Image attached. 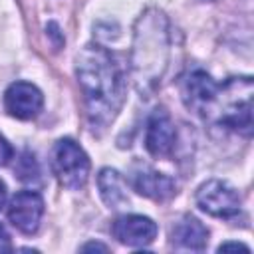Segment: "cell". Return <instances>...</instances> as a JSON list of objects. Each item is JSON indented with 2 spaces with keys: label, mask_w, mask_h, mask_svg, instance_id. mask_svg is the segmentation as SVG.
Wrapping results in <instances>:
<instances>
[{
  "label": "cell",
  "mask_w": 254,
  "mask_h": 254,
  "mask_svg": "<svg viewBox=\"0 0 254 254\" xmlns=\"http://www.w3.org/2000/svg\"><path fill=\"white\" fill-rule=\"evenodd\" d=\"M75 73L91 125L105 127L119 113L125 99L121 65L103 46L87 44L77 54Z\"/></svg>",
  "instance_id": "cell-1"
},
{
  "label": "cell",
  "mask_w": 254,
  "mask_h": 254,
  "mask_svg": "<svg viewBox=\"0 0 254 254\" xmlns=\"http://www.w3.org/2000/svg\"><path fill=\"white\" fill-rule=\"evenodd\" d=\"M169 56V32L167 18L149 10L139 18L135 26V42H133V73L141 87H151L161 81V75L167 67Z\"/></svg>",
  "instance_id": "cell-2"
},
{
  "label": "cell",
  "mask_w": 254,
  "mask_h": 254,
  "mask_svg": "<svg viewBox=\"0 0 254 254\" xmlns=\"http://www.w3.org/2000/svg\"><path fill=\"white\" fill-rule=\"evenodd\" d=\"M216 115L218 123L244 133H252V79L230 77L224 85H218V93L208 117Z\"/></svg>",
  "instance_id": "cell-3"
},
{
  "label": "cell",
  "mask_w": 254,
  "mask_h": 254,
  "mask_svg": "<svg viewBox=\"0 0 254 254\" xmlns=\"http://www.w3.org/2000/svg\"><path fill=\"white\" fill-rule=\"evenodd\" d=\"M89 157L73 139H60L52 149V171L62 187L79 190L89 177Z\"/></svg>",
  "instance_id": "cell-4"
},
{
  "label": "cell",
  "mask_w": 254,
  "mask_h": 254,
  "mask_svg": "<svg viewBox=\"0 0 254 254\" xmlns=\"http://www.w3.org/2000/svg\"><path fill=\"white\" fill-rule=\"evenodd\" d=\"M196 204L202 212L216 218H232L240 210V194L226 181H206L196 190Z\"/></svg>",
  "instance_id": "cell-5"
},
{
  "label": "cell",
  "mask_w": 254,
  "mask_h": 254,
  "mask_svg": "<svg viewBox=\"0 0 254 254\" xmlns=\"http://www.w3.org/2000/svg\"><path fill=\"white\" fill-rule=\"evenodd\" d=\"M216 93H218V83H214L212 77L202 69L189 71L181 81V95L185 105L204 119L208 117L214 105Z\"/></svg>",
  "instance_id": "cell-6"
},
{
  "label": "cell",
  "mask_w": 254,
  "mask_h": 254,
  "mask_svg": "<svg viewBox=\"0 0 254 254\" xmlns=\"http://www.w3.org/2000/svg\"><path fill=\"white\" fill-rule=\"evenodd\" d=\"M44 216V200L36 190H20L8 204L10 222L24 234H34Z\"/></svg>",
  "instance_id": "cell-7"
},
{
  "label": "cell",
  "mask_w": 254,
  "mask_h": 254,
  "mask_svg": "<svg viewBox=\"0 0 254 254\" xmlns=\"http://www.w3.org/2000/svg\"><path fill=\"white\" fill-rule=\"evenodd\" d=\"M42 105H44L42 91L28 81H14L4 93L6 111L12 117L22 119V121L34 119L42 111Z\"/></svg>",
  "instance_id": "cell-8"
},
{
  "label": "cell",
  "mask_w": 254,
  "mask_h": 254,
  "mask_svg": "<svg viewBox=\"0 0 254 254\" xmlns=\"http://www.w3.org/2000/svg\"><path fill=\"white\" fill-rule=\"evenodd\" d=\"M111 232L121 244L141 248L155 240L157 224L149 216H143V214H123L113 220Z\"/></svg>",
  "instance_id": "cell-9"
},
{
  "label": "cell",
  "mask_w": 254,
  "mask_h": 254,
  "mask_svg": "<svg viewBox=\"0 0 254 254\" xmlns=\"http://www.w3.org/2000/svg\"><path fill=\"white\" fill-rule=\"evenodd\" d=\"M177 131L173 125L171 115L165 109L153 111V115L147 121L145 131V147L153 157H169L175 149Z\"/></svg>",
  "instance_id": "cell-10"
},
{
  "label": "cell",
  "mask_w": 254,
  "mask_h": 254,
  "mask_svg": "<svg viewBox=\"0 0 254 254\" xmlns=\"http://www.w3.org/2000/svg\"><path fill=\"white\" fill-rule=\"evenodd\" d=\"M133 187L139 194H143L151 200H157V202H165L177 192L175 181L171 177H167L159 171H153L149 167L133 173Z\"/></svg>",
  "instance_id": "cell-11"
},
{
  "label": "cell",
  "mask_w": 254,
  "mask_h": 254,
  "mask_svg": "<svg viewBox=\"0 0 254 254\" xmlns=\"http://www.w3.org/2000/svg\"><path fill=\"white\" fill-rule=\"evenodd\" d=\"M208 242L206 226L190 214H185L171 228V244L179 250H204Z\"/></svg>",
  "instance_id": "cell-12"
},
{
  "label": "cell",
  "mask_w": 254,
  "mask_h": 254,
  "mask_svg": "<svg viewBox=\"0 0 254 254\" xmlns=\"http://www.w3.org/2000/svg\"><path fill=\"white\" fill-rule=\"evenodd\" d=\"M97 187H99V194H101L103 202L109 208L117 210V208H123L129 204L125 181L115 169H109V167L101 169L97 175Z\"/></svg>",
  "instance_id": "cell-13"
},
{
  "label": "cell",
  "mask_w": 254,
  "mask_h": 254,
  "mask_svg": "<svg viewBox=\"0 0 254 254\" xmlns=\"http://www.w3.org/2000/svg\"><path fill=\"white\" fill-rule=\"evenodd\" d=\"M16 175H18V179L24 181V183H32L34 179H38L40 169H38V163H36L34 155L24 153V155L20 157L18 167H16Z\"/></svg>",
  "instance_id": "cell-14"
},
{
  "label": "cell",
  "mask_w": 254,
  "mask_h": 254,
  "mask_svg": "<svg viewBox=\"0 0 254 254\" xmlns=\"http://www.w3.org/2000/svg\"><path fill=\"white\" fill-rule=\"evenodd\" d=\"M12 157H14V149H12V145L0 135V167L8 165Z\"/></svg>",
  "instance_id": "cell-15"
},
{
  "label": "cell",
  "mask_w": 254,
  "mask_h": 254,
  "mask_svg": "<svg viewBox=\"0 0 254 254\" xmlns=\"http://www.w3.org/2000/svg\"><path fill=\"white\" fill-rule=\"evenodd\" d=\"M12 250V240L10 234L6 232V228L0 224V252H10Z\"/></svg>",
  "instance_id": "cell-16"
},
{
  "label": "cell",
  "mask_w": 254,
  "mask_h": 254,
  "mask_svg": "<svg viewBox=\"0 0 254 254\" xmlns=\"http://www.w3.org/2000/svg\"><path fill=\"white\" fill-rule=\"evenodd\" d=\"M226 250H242V252H250V248L246 244H240V242H224L218 246V252H226Z\"/></svg>",
  "instance_id": "cell-17"
},
{
  "label": "cell",
  "mask_w": 254,
  "mask_h": 254,
  "mask_svg": "<svg viewBox=\"0 0 254 254\" xmlns=\"http://www.w3.org/2000/svg\"><path fill=\"white\" fill-rule=\"evenodd\" d=\"M81 250H83V252H87V250H101V252H107L109 248H107L105 244H99V242H87V244L81 246Z\"/></svg>",
  "instance_id": "cell-18"
},
{
  "label": "cell",
  "mask_w": 254,
  "mask_h": 254,
  "mask_svg": "<svg viewBox=\"0 0 254 254\" xmlns=\"http://www.w3.org/2000/svg\"><path fill=\"white\" fill-rule=\"evenodd\" d=\"M4 202H6V185L4 181H0V208L4 206Z\"/></svg>",
  "instance_id": "cell-19"
}]
</instances>
